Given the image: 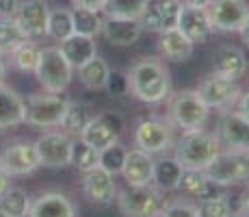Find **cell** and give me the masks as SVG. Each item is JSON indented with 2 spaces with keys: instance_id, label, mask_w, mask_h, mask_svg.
Wrapping results in <instances>:
<instances>
[{
  "instance_id": "cell-1",
  "label": "cell",
  "mask_w": 249,
  "mask_h": 217,
  "mask_svg": "<svg viewBox=\"0 0 249 217\" xmlns=\"http://www.w3.org/2000/svg\"><path fill=\"white\" fill-rule=\"evenodd\" d=\"M128 91L145 104H160L171 94V74L159 57H143L126 74Z\"/></svg>"
},
{
  "instance_id": "cell-2",
  "label": "cell",
  "mask_w": 249,
  "mask_h": 217,
  "mask_svg": "<svg viewBox=\"0 0 249 217\" xmlns=\"http://www.w3.org/2000/svg\"><path fill=\"white\" fill-rule=\"evenodd\" d=\"M221 152V143L214 137V133L199 128L186 130L174 143V157L186 170H204L214 161V157Z\"/></svg>"
},
{
  "instance_id": "cell-3",
  "label": "cell",
  "mask_w": 249,
  "mask_h": 217,
  "mask_svg": "<svg viewBox=\"0 0 249 217\" xmlns=\"http://www.w3.org/2000/svg\"><path fill=\"white\" fill-rule=\"evenodd\" d=\"M169 124L180 128L182 133L186 130H199L208 124L210 109L199 98L197 89H182L169 94Z\"/></svg>"
},
{
  "instance_id": "cell-4",
  "label": "cell",
  "mask_w": 249,
  "mask_h": 217,
  "mask_svg": "<svg viewBox=\"0 0 249 217\" xmlns=\"http://www.w3.org/2000/svg\"><path fill=\"white\" fill-rule=\"evenodd\" d=\"M70 98L63 94H50V91H41V94H31L24 100V111H26V119L24 124L35 128H61L68 111Z\"/></svg>"
},
{
  "instance_id": "cell-5",
  "label": "cell",
  "mask_w": 249,
  "mask_h": 217,
  "mask_svg": "<svg viewBox=\"0 0 249 217\" xmlns=\"http://www.w3.org/2000/svg\"><path fill=\"white\" fill-rule=\"evenodd\" d=\"M35 79L44 91L63 94L74 79V67L63 57L59 46H46L39 50V63L35 70Z\"/></svg>"
},
{
  "instance_id": "cell-6",
  "label": "cell",
  "mask_w": 249,
  "mask_h": 217,
  "mask_svg": "<svg viewBox=\"0 0 249 217\" xmlns=\"http://www.w3.org/2000/svg\"><path fill=\"white\" fill-rule=\"evenodd\" d=\"M115 202L124 217H159L162 204H165V196L152 182L137 187L126 185V189L117 191Z\"/></svg>"
},
{
  "instance_id": "cell-7",
  "label": "cell",
  "mask_w": 249,
  "mask_h": 217,
  "mask_svg": "<svg viewBox=\"0 0 249 217\" xmlns=\"http://www.w3.org/2000/svg\"><path fill=\"white\" fill-rule=\"evenodd\" d=\"M206 176L223 189L234 185H249V157L245 152L221 150L206 167Z\"/></svg>"
},
{
  "instance_id": "cell-8",
  "label": "cell",
  "mask_w": 249,
  "mask_h": 217,
  "mask_svg": "<svg viewBox=\"0 0 249 217\" xmlns=\"http://www.w3.org/2000/svg\"><path fill=\"white\" fill-rule=\"evenodd\" d=\"M174 126L165 119L159 118H145L137 124L135 128V146L139 150L159 157V154H167L174 150Z\"/></svg>"
},
{
  "instance_id": "cell-9",
  "label": "cell",
  "mask_w": 249,
  "mask_h": 217,
  "mask_svg": "<svg viewBox=\"0 0 249 217\" xmlns=\"http://www.w3.org/2000/svg\"><path fill=\"white\" fill-rule=\"evenodd\" d=\"M0 167L9 174L11 178H20L28 176V174L37 172L41 167L39 163V154H37L35 141L26 137L13 139L0 152Z\"/></svg>"
},
{
  "instance_id": "cell-10",
  "label": "cell",
  "mask_w": 249,
  "mask_h": 217,
  "mask_svg": "<svg viewBox=\"0 0 249 217\" xmlns=\"http://www.w3.org/2000/svg\"><path fill=\"white\" fill-rule=\"evenodd\" d=\"M197 94L210 111H230L232 107H236L243 91L238 87V80L210 72L197 85Z\"/></svg>"
},
{
  "instance_id": "cell-11",
  "label": "cell",
  "mask_w": 249,
  "mask_h": 217,
  "mask_svg": "<svg viewBox=\"0 0 249 217\" xmlns=\"http://www.w3.org/2000/svg\"><path fill=\"white\" fill-rule=\"evenodd\" d=\"M71 143L74 137H70L65 130L50 128L41 133L35 139V148L39 154L41 167H50V170H63L70 167V157H71Z\"/></svg>"
},
{
  "instance_id": "cell-12",
  "label": "cell",
  "mask_w": 249,
  "mask_h": 217,
  "mask_svg": "<svg viewBox=\"0 0 249 217\" xmlns=\"http://www.w3.org/2000/svg\"><path fill=\"white\" fill-rule=\"evenodd\" d=\"M213 31L221 33H241L249 20L247 0H213L206 7Z\"/></svg>"
},
{
  "instance_id": "cell-13",
  "label": "cell",
  "mask_w": 249,
  "mask_h": 217,
  "mask_svg": "<svg viewBox=\"0 0 249 217\" xmlns=\"http://www.w3.org/2000/svg\"><path fill=\"white\" fill-rule=\"evenodd\" d=\"M214 137L221 143V150L247 152L249 150V119L238 111H223L214 128Z\"/></svg>"
},
{
  "instance_id": "cell-14",
  "label": "cell",
  "mask_w": 249,
  "mask_h": 217,
  "mask_svg": "<svg viewBox=\"0 0 249 217\" xmlns=\"http://www.w3.org/2000/svg\"><path fill=\"white\" fill-rule=\"evenodd\" d=\"M122 118L117 113H100L93 115V119L87 124V128L80 133V139L89 143L95 150H104V148L113 146L119 141L122 135Z\"/></svg>"
},
{
  "instance_id": "cell-15",
  "label": "cell",
  "mask_w": 249,
  "mask_h": 217,
  "mask_svg": "<svg viewBox=\"0 0 249 217\" xmlns=\"http://www.w3.org/2000/svg\"><path fill=\"white\" fill-rule=\"evenodd\" d=\"M80 185H83V194L89 202L98 206H108L115 202L117 196V185H115V176L107 172L104 167L95 165L91 170L80 174Z\"/></svg>"
},
{
  "instance_id": "cell-16",
  "label": "cell",
  "mask_w": 249,
  "mask_h": 217,
  "mask_svg": "<svg viewBox=\"0 0 249 217\" xmlns=\"http://www.w3.org/2000/svg\"><path fill=\"white\" fill-rule=\"evenodd\" d=\"M180 9V0H150L145 11L139 18V24H141L143 31L162 33L165 28H171L178 24Z\"/></svg>"
},
{
  "instance_id": "cell-17",
  "label": "cell",
  "mask_w": 249,
  "mask_h": 217,
  "mask_svg": "<svg viewBox=\"0 0 249 217\" xmlns=\"http://www.w3.org/2000/svg\"><path fill=\"white\" fill-rule=\"evenodd\" d=\"M48 13H50V7L46 0H20V7L13 18L28 39H41L46 37Z\"/></svg>"
},
{
  "instance_id": "cell-18",
  "label": "cell",
  "mask_w": 249,
  "mask_h": 217,
  "mask_svg": "<svg viewBox=\"0 0 249 217\" xmlns=\"http://www.w3.org/2000/svg\"><path fill=\"white\" fill-rule=\"evenodd\" d=\"M28 217H78V209L63 191H44L31 202Z\"/></svg>"
},
{
  "instance_id": "cell-19",
  "label": "cell",
  "mask_w": 249,
  "mask_h": 217,
  "mask_svg": "<svg viewBox=\"0 0 249 217\" xmlns=\"http://www.w3.org/2000/svg\"><path fill=\"white\" fill-rule=\"evenodd\" d=\"M213 72L226 79L241 80L247 72V57L243 48L234 43H221L213 55Z\"/></svg>"
},
{
  "instance_id": "cell-20",
  "label": "cell",
  "mask_w": 249,
  "mask_h": 217,
  "mask_svg": "<svg viewBox=\"0 0 249 217\" xmlns=\"http://www.w3.org/2000/svg\"><path fill=\"white\" fill-rule=\"evenodd\" d=\"M100 35L115 48H128L135 46L141 39L143 28L139 20H122V18H104Z\"/></svg>"
},
{
  "instance_id": "cell-21",
  "label": "cell",
  "mask_w": 249,
  "mask_h": 217,
  "mask_svg": "<svg viewBox=\"0 0 249 217\" xmlns=\"http://www.w3.org/2000/svg\"><path fill=\"white\" fill-rule=\"evenodd\" d=\"M122 178L126 180V185L137 187V185H147L152 182V174H154V157L139 148L126 152V161L122 167Z\"/></svg>"
},
{
  "instance_id": "cell-22",
  "label": "cell",
  "mask_w": 249,
  "mask_h": 217,
  "mask_svg": "<svg viewBox=\"0 0 249 217\" xmlns=\"http://www.w3.org/2000/svg\"><path fill=\"white\" fill-rule=\"evenodd\" d=\"M159 48H160L162 59L171 61V63H184V61H189L191 57H193L195 43L191 41L178 26H171L160 33Z\"/></svg>"
},
{
  "instance_id": "cell-23",
  "label": "cell",
  "mask_w": 249,
  "mask_h": 217,
  "mask_svg": "<svg viewBox=\"0 0 249 217\" xmlns=\"http://www.w3.org/2000/svg\"><path fill=\"white\" fill-rule=\"evenodd\" d=\"M176 26H178L193 43L206 41L210 37V33H213V24H210V20H208L206 9L186 7V4H182L180 16H178V24H176Z\"/></svg>"
},
{
  "instance_id": "cell-24",
  "label": "cell",
  "mask_w": 249,
  "mask_h": 217,
  "mask_svg": "<svg viewBox=\"0 0 249 217\" xmlns=\"http://www.w3.org/2000/svg\"><path fill=\"white\" fill-rule=\"evenodd\" d=\"M24 119H26L24 98L13 87L4 85L0 80V130L22 126Z\"/></svg>"
},
{
  "instance_id": "cell-25",
  "label": "cell",
  "mask_w": 249,
  "mask_h": 217,
  "mask_svg": "<svg viewBox=\"0 0 249 217\" xmlns=\"http://www.w3.org/2000/svg\"><path fill=\"white\" fill-rule=\"evenodd\" d=\"M63 57L70 61V65L74 67V72L78 67H83L87 61H91L95 55H98V43H95V37H87V35H70L65 41L59 43Z\"/></svg>"
},
{
  "instance_id": "cell-26",
  "label": "cell",
  "mask_w": 249,
  "mask_h": 217,
  "mask_svg": "<svg viewBox=\"0 0 249 217\" xmlns=\"http://www.w3.org/2000/svg\"><path fill=\"white\" fill-rule=\"evenodd\" d=\"M78 80L85 89L89 91H104L111 79V67L100 55H95L91 61H87L83 67H78Z\"/></svg>"
},
{
  "instance_id": "cell-27",
  "label": "cell",
  "mask_w": 249,
  "mask_h": 217,
  "mask_svg": "<svg viewBox=\"0 0 249 217\" xmlns=\"http://www.w3.org/2000/svg\"><path fill=\"white\" fill-rule=\"evenodd\" d=\"M184 167L176 161V157L162 154L160 158H154V174H152V185H156L160 191H176L178 180Z\"/></svg>"
},
{
  "instance_id": "cell-28",
  "label": "cell",
  "mask_w": 249,
  "mask_h": 217,
  "mask_svg": "<svg viewBox=\"0 0 249 217\" xmlns=\"http://www.w3.org/2000/svg\"><path fill=\"white\" fill-rule=\"evenodd\" d=\"M93 107L83 100H70L68 104V111H65V118H63V124H61V130L70 135V137H80L87 124L93 119Z\"/></svg>"
},
{
  "instance_id": "cell-29",
  "label": "cell",
  "mask_w": 249,
  "mask_h": 217,
  "mask_svg": "<svg viewBox=\"0 0 249 217\" xmlns=\"http://www.w3.org/2000/svg\"><path fill=\"white\" fill-rule=\"evenodd\" d=\"M39 50L41 48L37 46L33 39L20 43L13 52L7 55V63L18 70L20 74H35L37 63H39Z\"/></svg>"
},
{
  "instance_id": "cell-30",
  "label": "cell",
  "mask_w": 249,
  "mask_h": 217,
  "mask_svg": "<svg viewBox=\"0 0 249 217\" xmlns=\"http://www.w3.org/2000/svg\"><path fill=\"white\" fill-rule=\"evenodd\" d=\"M70 35H74V20H71V9L68 7H54L48 13L46 24V37L54 39L56 43L65 41Z\"/></svg>"
},
{
  "instance_id": "cell-31",
  "label": "cell",
  "mask_w": 249,
  "mask_h": 217,
  "mask_svg": "<svg viewBox=\"0 0 249 217\" xmlns=\"http://www.w3.org/2000/svg\"><path fill=\"white\" fill-rule=\"evenodd\" d=\"M31 196L22 187H9L2 196H0V213L9 217H28L31 211Z\"/></svg>"
},
{
  "instance_id": "cell-32",
  "label": "cell",
  "mask_w": 249,
  "mask_h": 217,
  "mask_svg": "<svg viewBox=\"0 0 249 217\" xmlns=\"http://www.w3.org/2000/svg\"><path fill=\"white\" fill-rule=\"evenodd\" d=\"M150 0H107L102 13L104 18H122V20H139Z\"/></svg>"
},
{
  "instance_id": "cell-33",
  "label": "cell",
  "mask_w": 249,
  "mask_h": 217,
  "mask_svg": "<svg viewBox=\"0 0 249 217\" xmlns=\"http://www.w3.org/2000/svg\"><path fill=\"white\" fill-rule=\"evenodd\" d=\"M24 41H28V37L24 35L16 18H0V55L7 57Z\"/></svg>"
},
{
  "instance_id": "cell-34",
  "label": "cell",
  "mask_w": 249,
  "mask_h": 217,
  "mask_svg": "<svg viewBox=\"0 0 249 217\" xmlns=\"http://www.w3.org/2000/svg\"><path fill=\"white\" fill-rule=\"evenodd\" d=\"M71 20H74V33L87 37H98L102 31V20L98 11H89V9H71Z\"/></svg>"
},
{
  "instance_id": "cell-35",
  "label": "cell",
  "mask_w": 249,
  "mask_h": 217,
  "mask_svg": "<svg viewBox=\"0 0 249 217\" xmlns=\"http://www.w3.org/2000/svg\"><path fill=\"white\" fill-rule=\"evenodd\" d=\"M100 161V150L91 148L89 143H85L80 137H74V143H71V157H70V165L76 167L80 174L95 167Z\"/></svg>"
},
{
  "instance_id": "cell-36",
  "label": "cell",
  "mask_w": 249,
  "mask_h": 217,
  "mask_svg": "<svg viewBox=\"0 0 249 217\" xmlns=\"http://www.w3.org/2000/svg\"><path fill=\"white\" fill-rule=\"evenodd\" d=\"M159 217H202L199 215L197 202L191 197H174V200H165Z\"/></svg>"
},
{
  "instance_id": "cell-37",
  "label": "cell",
  "mask_w": 249,
  "mask_h": 217,
  "mask_svg": "<svg viewBox=\"0 0 249 217\" xmlns=\"http://www.w3.org/2000/svg\"><path fill=\"white\" fill-rule=\"evenodd\" d=\"M197 206L202 217H232V202H230L228 191L208 197V200H199Z\"/></svg>"
},
{
  "instance_id": "cell-38",
  "label": "cell",
  "mask_w": 249,
  "mask_h": 217,
  "mask_svg": "<svg viewBox=\"0 0 249 217\" xmlns=\"http://www.w3.org/2000/svg\"><path fill=\"white\" fill-rule=\"evenodd\" d=\"M126 152H128V148L124 146V143H119V141L113 143V146L100 150L98 165L104 167L107 172H111L113 176H117V174L122 172V167H124V161H126Z\"/></svg>"
},
{
  "instance_id": "cell-39",
  "label": "cell",
  "mask_w": 249,
  "mask_h": 217,
  "mask_svg": "<svg viewBox=\"0 0 249 217\" xmlns=\"http://www.w3.org/2000/svg\"><path fill=\"white\" fill-rule=\"evenodd\" d=\"M206 180H208V176H206L204 170H186L184 167L180 180H178V189L176 191H180V194H184L186 197H193L195 200V196L199 194V189L204 187Z\"/></svg>"
},
{
  "instance_id": "cell-40",
  "label": "cell",
  "mask_w": 249,
  "mask_h": 217,
  "mask_svg": "<svg viewBox=\"0 0 249 217\" xmlns=\"http://www.w3.org/2000/svg\"><path fill=\"white\" fill-rule=\"evenodd\" d=\"M71 4H74V7H78V9H89V11L102 13L107 0H71Z\"/></svg>"
},
{
  "instance_id": "cell-41",
  "label": "cell",
  "mask_w": 249,
  "mask_h": 217,
  "mask_svg": "<svg viewBox=\"0 0 249 217\" xmlns=\"http://www.w3.org/2000/svg\"><path fill=\"white\" fill-rule=\"evenodd\" d=\"M20 7V0H0V18H13Z\"/></svg>"
},
{
  "instance_id": "cell-42",
  "label": "cell",
  "mask_w": 249,
  "mask_h": 217,
  "mask_svg": "<svg viewBox=\"0 0 249 217\" xmlns=\"http://www.w3.org/2000/svg\"><path fill=\"white\" fill-rule=\"evenodd\" d=\"M236 111L241 115H245V118L249 119V89L245 91V94H241V98H238V102H236Z\"/></svg>"
},
{
  "instance_id": "cell-43",
  "label": "cell",
  "mask_w": 249,
  "mask_h": 217,
  "mask_svg": "<svg viewBox=\"0 0 249 217\" xmlns=\"http://www.w3.org/2000/svg\"><path fill=\"white\" fill-rule=\"evenodd\" d=\"M238 215L249 217V189H245L243 196H241V202H238Z\"/></svg>"
},
{
  "instance_id": "cell-44",
  "label": "cell",
  "mask_w": 249,
  "mask_h": 217,
  "mask_svg": "<svg viewBox=\"0 0 249 217\" xmlns=\"http://www.w3.org/2000/svg\"><path fill=\"white\" fill-rule=\"evenodd\" d=\"M9 187H11V176H9V174L0 167V196H2Z\"/></svg>"
},
{
  "instance_id": "cell-45",
  "label": "cell",
  "mask_w": 249,
  "mask_h": 217,
  "mask_svg": "<svg viewBox=\"0 0 249 217\" xmlns=\"http://www.w3.org/2000/svg\"><path fill=\"white\" fill-rule=\"evenodd\" d=\"M182 4H186V7H195V9H206L213 0H180Z\"/></svg>"
},
{
  "instance_id": "cell-46",
  "label": "cell",
  "mask_w": 249,
  "mask_h": 217,
  "mask_svg": "<svg viewBox=\"0 0 249 217\" xmlns=\"http://www.w3.org/2000/svg\"><path fill=\"white\" fill-rule=\"evenodd\" d=\"M7 70H9V63H7V57L0 55V80L7 76Z\"/></svg>"
},
{
  "instance_id": "cell-47",
  "label": "cell",
  "mask_w": 249,
  "mask_h": 217,
  "mask_svg": "<svg viewBox=\"0 0 249 217\" xmlns=\"http://www.w3.org/2000/svg\"><path fill=\"white\" fill-rule=\"evenodd\" d=\"M238 35H241V39H243V43H245V46L249 48V20H247V24L245 26H243V31L238 33Z\"/></svg>"
},
{
  "instance_id": "cell-48",
  "label": "cell",
  "mask_w": 249,
  "mask_h": 217,
  "mask_svg": "<svg viewBox=\"0 0 249 217\" xmlns=\"http://www.w3.org/2000/svg\"><path fill=\"white\" fill-rule=\"evenodd\" d=\"M0 217H9V215H4V213H0Z\"/></svg>"
},
{
  "instance_id": "cell-49",
  "label": "cell",
  "mask_w": 249,
  "mask_h": 217,
  "mask_svg": "<svg viewBox=\"0 0 249 217\" xmlns=\"http://www.w3.org/2000/svg\"><path fill=\"white\" fill-rule=\"evenodd\" d=\"M245 154H247V157H249V150H247V152H245Z\"/></svg>"
},
{
  "instance_id": "cell-50",
  "label": "cell",
  "mask_w": 249,
  "mask_h": 217,
  "mask_svg": "<svg viewBox=\"0 0 249 217\" xmlns=\"http://www.w3.org/2000/svg\"><path fill=\"white\" fill-rule=\"evenodd\" d=\"M236 217H243V215H236Z\"/></svg>"
}]
</instances>
